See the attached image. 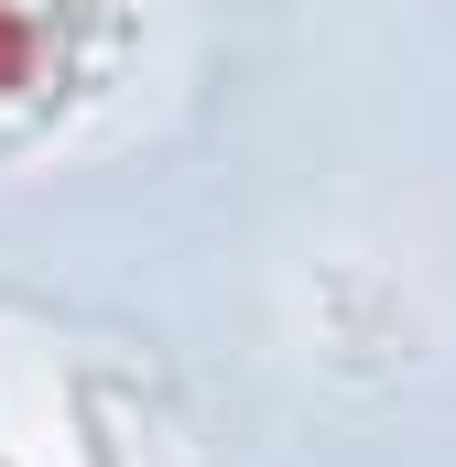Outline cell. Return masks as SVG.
I'll return each mask as SVG.
<instances>
[{
	"mask_svg": "<svg viewBox=\"0 0 456 467\" xmlns=\"http://www.w3.org/2000/svg\"><path fill=\"white\" fill-rule=\"evenodd\" d=\"M119 0H0V152H33L98 88Z\"/></svg>",
	"mask_w": 456,
	"mask_h": 467,
	"instance_id": "6da1fadb",
	"label": "cell"
}]
</instances>
